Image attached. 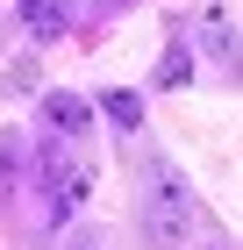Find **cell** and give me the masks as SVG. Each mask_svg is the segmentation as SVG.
Masks as SVG:
<instances>
[{
    "mask_svg": "<svg viewBox=\"0 0 243 250\" xmlns=\"http://www.w3.org/2000/svg\"><path fill=\"white\" fill-rule=\"evenodd\" d=\"M143 236H150L157 250H186V236H193V200H186V186H179L172 172H157V179H150Z\"/></svg>",
    "mask_w": 243,
    "mask_h": 250,
    "instance_id": "6da1fadb",
    "label": "cell"
},
{
    "mask_svg": "<svg viewBox=\"0 0 243 250\" xmlns=\"http://www.w3.org/2000/svg\"><path fill=\"white\" fill-rule=\"evenodd\" d=\"M43 122H50L57 136H79L86 122H93V107H86L79 93H50V100H43Z\"/></svg>",
    "mask_w": 243,
    "mask_h": 250,
    "instance_id": "7a4b0ae2",
    "label": "cell"
},
{
    "mask_svg": "<svg viewBox=\"0 0 243 250\" xmlns=\"http://www.w3.org/2000/svg\"><path fill=\"white\" fill-rule=\"evenodd\" d=\"M29 36H65V0H22Z\"/></svg>",
    "mask_w": 243,
    "mask_h": 250,
    "instance_id": "3957f363",
    "label": "cell"
},
{
    "mask_svg": "<svg viewBox=\"0 0 243 250\" xmlns=\"http://www.w3.org/2000/svg\"><path fill=\"white\" fill-rule=\"evenodd\" d=\"M86 193H93V179H86V172H65V179H57V200H50V214L65 222V214H72L79 200H86Z\"/></svg>",
    "mask_w": 243,
    "mask_h": 250,
    "instance_id": "277c9868",
    "label": "cell"
},
{
    "mask_svg": "<svg viewBox=\"0 0 243 250\" xmlns=\"http://www.w3.org/2000/svg\"><path fill=\"white\" fill-rule=\"evenodd\" d=\"M100 115H108L114 129H136V122H143V100H136V93H108V100H100Z\"/></svg>",
    "mask_w": 243,
    "mask_h": 250,
    "instance_id": "5b68a950",
    "label": "cell"
},
{
    "mask_svg": "<svg viewBox=\"0 0 243 250\" xmlns=\"http://www.w3.org/2000/svg\"><path fill=\"white\" fill-rule=\"evenodd\" d=\"M193 79V50H165V64H157V86H186Z\"/></svg>",
    "mask_w": 243,
    "mask_h": 250,
    "instance_id": "8992f818",
    "label": "cell"
},
{
    "mask_svg": "<svg viewBox=\"0 0 243 250\" xmlns=\"http://www.w3.org/2000/svg\"><path fill=\"white\" fill-rule=\"evenodd\" d=\"M15 172H22V157H15V143H0V200L15 193Z\"/></svg>",
    "mask_w": 243,
    "mask_h": 250,
    "instance_id": "52a82bcc",
    "label": "cell"
},
{
    "mask_svg": "<svg viewBox=\"0 0 243 250\" xmlns=\"http://www.w3.org/2000/svg\"><path fill=\"white\" fill-rule=\"evenodd\" d=\"M72 250H93V243H72Z\"/></svg>",
    "mask_w": 243,
    "mask_h": 250,
    "instance_id": "ba28073f",
    "label": "cell"
}]
</instances>
